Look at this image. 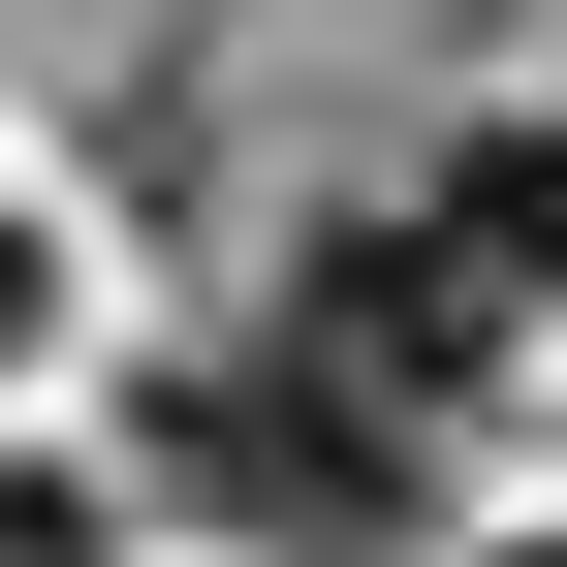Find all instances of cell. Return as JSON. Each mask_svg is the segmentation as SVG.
Wrapping results in <instances>:
<instances>
[{
	"mask_svg": "<svg viewBox=\"0 0 567 567\" xmlns=\"http://www.w3.org/2000/svg\"><path fill=\"white\" fill-rule=\"evenodd\" d=\"M158 505H221L284 567H410L442 536V442L379 379H316V347H221V379H158Z\"/></svg>",
	"mask_w": 567,
	"mask_h": 567,
	"instance_id": "1",
	"label": "cell"
},
{
	"mask_svg": "<svg viewBox=\"0 0 567 567\" xmlns=\"http://www.w3.org/2000/svg\"><path fill=\"white\" fill-rule=\"evenodd\" d=\"M536 567H567V536H536Z\"/></svg>",
	"mask_w": 567,
	"mask_h": 567,
	"instance_id": "6",
	"label": "cell"
},
{
	"mask_svg": "<svg viewBox=\"0 0 567 567\" xmlns=\"http://www.w3.org/2000/svg\"><path fill=\"white\" fill-rule=\"evenodd\" d=\"M0 347H32V252H0Z\"/></svg>",
	"mask_w": 567,
	"mask_h": 567,
	"instance_id": "5",
	"label": "cell"
},
{
	"mask_svg": "<svg viewBox=\"0 0 567 567\" xmlns=\"http://www.w3.org/2000/svg\"><path fill=\"white\" fill-rule=\"evenodd\" d=\"M505 316H536V284L473 252V221H316V284H284V347H316V379H379L410 442H442V410L505 379Z\"/></svg>",
	"mask_w": 567,
	"mask_h": 567,
	"instance_id": "2",
	"label": "cell"
},
{
	"mask_svg": "<svg viewBox=\"0 0 567 567\" xmlns=\"http://www.w3.org/2000/svg\"><path fill=\"white\" fill-rule=\"evenodd\" d=\"M473 252H505V284H567V95L505 126V158H473Z\"/></svg>",
	"mask_w": 567,
	"mask_h": 567,
	"instance_id": "3",
	"label": "cell"
},
{
	"mask_svg": "<svg viewBox=\"0 0 567 567\" xmlns=\"http://www.w3.org/2000/svg\"><path fill=\"white\" fill-rule=\"evenodd\" d=\"M0 567H95V505H63V473H0Z\"/></svg>",
	"mask_w": 567,
	"mask_h": 567,
	"instance_id": "4",
	"label": "cell"
}]
</instances>
